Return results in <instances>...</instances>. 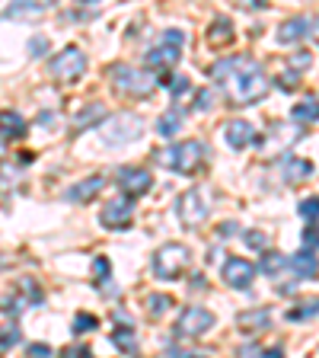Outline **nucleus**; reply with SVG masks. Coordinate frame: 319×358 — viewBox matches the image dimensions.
<instances>
[{"instance_id": "obj_1", "label": "nucleus", "mask_w": 319, "mask_h": 358, "mask_svg": "<svg viewBox=\"0 0 319 358\" xmlns=\"http://www.w3.org/2000/svg\"><path fill=\"white\" fill-rule=\"evenodd\" d=\"M211 77L227 90L233 106H253L259 99H265L268 93V77L262 74L259 61L237 55V58H223L211 67Z\"/></svg>"}, {"instance_id": "obj_2", "label": "nucleus", "mask_w": 319, "mask_h": 358, "mask_svg": "<svg viewBox=\"0 0 319 358\" xmlns=\"http://www.w3.org/2000/svg\"><path fill=\"white\" fill-rule=\"evenodd\" d=\"M192 262V250L186 243H166L154 253V275L160 282H176Z\"/></svg>"}, {"instance_id": "obj_3", "label": "nucleus", "mask_w": 319, "mask_h": 358, "mask_svg": "<svg viewBox=\"0 0 319 358\" xmlns=\"http://www.w3.org/2000/svg\"><path fill=\"white\" fill-rule=\"evenodd\" d=\"M156 160L163 166H170V170L192 176V173L205 164V144L201 141H179V144H172V148H166L163 154H156Z\"/></svg>"}, {"instance_id": "obj_4", "label": "nucleus", "mask_w": 319, "mask_h": 358, "mask_svg": "<svg viewBox=\"0 0 319 358\" xmlns=\"http://www.w3.org/2000/svg\"><path fill=\"white\" fill-rule=\"evenodd\" d=\"M109 77H112V83H115V90L128 93V96H150L156 87V80L147 71H138V67H131V64H115L109 71Z\"/></svg>"}, {"instance_id": "obj_5", "label": "nucleus", "mask_w": 319, "mask_h": 358, "mask_svg": "<svg viewBox=\"0 0 319 358\" xmlns=\"http://www.w3.org/2000/svg\"><path fill=\"white\" fill-rule=\"evenodd\" d=\"M48 71H52L58 80L74 83V80H80L83 71H87V55H83L77 45H71V48L58 52L52 61H48Z\"/></svg>"}, {"instance_id": "obj_6", "label": "nucleus", "mask_w": 319, "mask_h": 358, "mask_svg": "<svg viewBox=\"0 0 319 358\" xmlns=\"http://www.w3.org/2000/svg\"><path fill=\"white\" fill-rule=\"evenodd\" d=\"M141 131H144L141 115H134V112H119V115L105 125L103 138L109 144H115V148H121V144H131L134 138H141Z\"/></svg>"}, {"instance_id": "obj_7", "label": "nucleus", "mask_w": 319, "mask_h": 358, "mask_svg": "<svg viewBox=\"0 0 319 358\" xmlns=\"http://www.w3.org/2000/svg\"><path fill=\"white\" fill-rule=\"evenodd\" d=\"M214 327V313L205 310V307H188V310L179 313L176 320V336L179 339H188V336H201L205 329Z\"/></svg>"}, {"instance_id": "obj_8", "label": "nucleus", "mask_w": 319, "mask_h": 358, "mask_svg": "<svg viewBox=\"0 0 319 358\" xmlns=\"http://www.w3.org/2000/svg\"><path fill=\"white\" fill-rule=\"evenodd\" d=\"M208 215H211V208L205 205L198 189H188V192L179 195V217H182L186 227H198L201 221H208Z\"/></svg>"}, {"instance_id": "obj_9", "label": "nucleus", "mask_w": 319, "mask_h": 358, "mask_svg": "<svg viewBox=\"0 0 319 358\" xmlns=\"http://www.w3.org/2000/svg\"><path fill=\"white\" fill-rule=\"evenodd\" d=\"M131 217H134L131 199H115L99 211V221H103V227H109V231H125V227H131Z\"/></svg>"}, {"instance_id": "obj_10", "label": "nucleus", "mask_w": 319, "mask_h": 358, "mask_svg": "<svg viewBox=\"0 0 319 358\" xmlns=\"http://www.w3.org/2000/svg\"><path fill=\"white\" fill-rule=\"evenodd\" d=\"M223 285H230V288H249L255 278V266L249 259H243V256H230V259L223 262Z\"/></svg>"}, {"instance_id": "obj_11", "label": "nucleus", "mask_w": 319, "mask_h": 358, "mask_svg": "<svg viewBox=\"0 0 319 358\" xmlns=\"http://www.w3.org/2000/svg\"><path fill=\"white\" fill-rule=\"evenodd\" d=\"M119 189L125 192V199H138V195H147L150 192V173L147 170H141V166H125V170H119Z\"/></svg>"}, {"instance_id": "obj_12", "label": "nucleus", "mask_w": 319, "mask_h": 358, "mask_svg": "<svg viewBox=\"0 0 319 358\" xmlns=\"http://www.w3.org/2000/svg\"><path fill=\"white\" fill-rule=\"evenodd\" d=\"M223 138H227V144H230L233 150L253 148L255 144V128L249 125V122H243V119H233V122L223 125Z\"/></svg>"}, {"instance_id": "obj_13", "label": "nucleus", "mask_w": 319, "mask_h": 358, "mask_svg": "<svg viewBox=\"0 0 319 358\" xmlns=\"http://www.w3.org/2000/svg\"><path fill=\"white\" fill-rule=\"evenodd\" d=\"M179 58H182V52H179L176 45H166V42H160L156 48H150L147 52V67H156L160 74H170V67H176L179 64Z\"/></svg>"}, {"instance_id": "obj_14", "label": "nucleus", "mask_w": 319, "mask_h": 358, "mask_svg": "<svg viewBox=\"0 0 319 358\" xmlns=\"http://www.w3.org/2000/svg\"><path fill=\"white\" fill-rule=\"evenodd\" d=\"M103 186H105V179L103 176H89V179H80L77 186H71L64 192V199L67 201H89V199H96L99 192H103Z\"/></svg>"}, {"instance_id": "obj_15", "label": "nucleus", "mask_w": 319, "mask_h": 358, "mask_svg": "<svg viewBox=\"0 0 319 358\" xmlns=\"http://www.w3.org/2000/svg\"><path fill=\"white\" fill-rule=\"evenodd\" d=\"M237 327L243 329V333H259V329H268L272 327V313L265 310V307H255V310H243L237 317Z\"/></svg>"}, {"instance_id": "obj_16", "label": "nucleus", "mask_w": 319, "mask_h": 358, "mask_svg": "<svg viewBox=\"0 0 319 358\" xmlns=\"http://www.w3.org/2000/svg\"><path fill=\"white\" fill-rule=\"evenodd\" d=\"M288 272L294 278H313L319 272V259L304 250V253H297V256H290L288 259Z\"/></svg>"}, {"instance_id": "obj_17", "label": "nucleus", "mask_w": 319, "mask_h": 358, "mask_svg": "<svg viewBox=\"0 0 319 358\" xmlns=\"http://www.w3.org/2000/svg\"><path fill=\"white\" fill-rule=\"evenodd\" d=\"M310 36V20H304V16H297V20H288L278 29V42L281 45H290V42H300V38Z\"/></svg>"}, {"instance_id": "obj_18", "label": "nucleus", "mask_w": 319, "mask_h": 358, "mask_svg": "<svg viewBox=\"0 0 319 358\" xmlns=\"http://www.w3.org/2000/svg\"><path fill=\"white\" fill-rule=\"evenodd\" d=\"M290 323H306L313 320V317H319V298H306V301H297V304L290 307L288 313H284Z\"/></svg>"}, {"instance_id": "obj_19", "label": "nucleus", "mask_w": 319, "mask_h": 358, "mask_svg": "<svg viewBox=\"0 0 319 358\" xmlns=\"http://www.w3.org/2000/svg\"><path fill=\"white\" fill-rule=\"evenodd\" d=\"M0 134H7V138H22L26 134V122H22L20 112H13V109L0 112Z\"/></svg>"}, {"instance_id": "obj_20", "label": "nucleus", "mask_w": 319, "mask_h": 358, "mask_svg": "<svg viewBox=\"0 0 319 358\" xmlns=\"http://www.w3.org/2000/svg\"><path fill=\"white\" fill-rule=\"evenodd\" d=\"M112 343H115L119 352H125V355H138V336H134L131 327H115L112 329Z\"/></svg>"}, {"instance_id": "obj_21", "label": "nucleus", "mask_w": 319, "mask_h": 358, "mask_svg": "<svg viewBox=\"0 0 319 358\" xmlns=\"http://www.w3.org/2000/svg\"><path fill=\"white\" fill-rule=\"evenodd\" d=\"M281 170H284V179H288V182H300V179H306L313 173V164H306V160H297V157H294V160H290V157H284V160H281Z\"/></svg>"}, {"instance_id": "obj_22", "label": "nucleus", "mask_w": 319, "mask_h": 358, "mask_svg": "<svg viewBox=\"0 0 319 358\" xmlns=\"http://www.w3.org/2000/svg\"><path fill=\"white\" fill-rule=\"evenodd\" d=\"M211 42L214 45H227V42H233L237 38V32H233V22L227 20V16H217L214 22H211Z\"/></svg>"}, {"instance_id": "obj_23", "label": "nucleus", "mask_w": 319, "mask_h": 358, "mask_svg": "<svg viewBox=\"0 0 319 358\" xmlns=\"http://www.w3.org/2000/svg\"><path fill=\"white\" fill-rule=\"evenodd\" d=\"M259 268L265 272V275H272V278H281L284 272H288V256L265 253V256H262V262H259ZM288 275H290V272H288Z\"/></svg>"}, {"instance_id": "obj_24", "label": "nucleus", "mask_w": 319, "mask_h": 358, "mask_svg": "<svg viewBox=\"0 0 319 358\" xmlns=\"http://www.w3.org/2000/svg\"><path fill=\"white\" fill-rule=\"evenodd\" d=\"M179 128H182V109H170L163 119L156 122V134H163V138H172Z\"/></svg>"}, {"instance_id": "obj_25", "label": "nucleus", "mask_w": 319, "mask_h": 358, "mask_svg": "<svg viewBox=\"0 0 319 358\" xmlns=\"http://www.w3.org/2000/svg\"><path fill=\"white\" fill-rule=\"evenodd\" d=\"M16 298H22L26 304H42L45 294H42V288H38L32 278H22V282L16 285Z\"/></svg>"}, {"instance_id": "obj_26", "label": "nucleus", "mask_w": 319, "mask_h": 358, "mask_svg": "<svg viewBox=\"0 0 319 358\" xmlns=\"http://www.w3.org/2000/svg\"><path fill=\"white\" fill-rule=\"evenodd\" d=\"M103 115H105V106L103 103H93V106H87V109H80V115L74 119V128L80 131V128H87V125H96Z\"/></svg>"}, {"instance_id": "obj_27", "label": "nucleus", "mask_w": 319, "mask_h": 358, "mask_svg": "<svg viewBox=\"0 0 319 358\" xmlns=\"http://www.w3.org/2000/svg\"><path fill=\"white\" fill-rule=\"evenodd\" d=\"M290 119L297 122H319V99H304L300 106L290 109Z\"/></svg>"}, {"instance_id": "obj_28", "label": "nucleus", "mask_w": 319, "mask_h": 358, "mask_svg": "<svg viewBox=\"0 0 319 358\" xmlns=\"http://www.w3.org/2000/svg\"><path fill=\"white\" fill-rule=\"evenodd\" d=\"M20 339H22V333L16 323H7V327L0 329V349H13V345H20Z\"/></svg>"}, {"instance_id": "obj_29", "label": "nucleus", "mask_w": 319, "mask_h": 358, "mask_svg": "<svg viewBox=\"0 0 319 358\" xmlns=\"http://www.w3.org/2000/svg\"><path fill=\"white\" fill-rule=\"evenodd\" d=\"M170 307H172V298H170V294H150V298H147L150 317H160V313H166Z\"/></svg>"}, {"instance_id": "obj_30", "label": "nucleus", "mask_w": 319, "mask_h": 358, "mask_svg": "<svg viewBox=\"0 0 319 358\" xmlns=\"http://www.w3.org/2000/svg\"><path fill=\"white\" fill-rule=\"evenodd\" d=\"M300 217L304 221H319V195H310V199L300 201Z\"/></svg>"}, {"instance_id": "obj_31", "label": "nucleus", "mask_w": 319, "mask_h": 358, "mask_svg": "<svg viewBox=\"0 0 319 358\" xmlns=\"http://www.w3.org/2000/svg\"><path fill=\"white\" fill-rule=\"evenodd\" d=\"M99 327V320L93 317V313H80L74 320V333H93V329Z\"/></svg>"}, {"instance_id": "obj_32", "label": "nucleus", "mask_w": 319, "mask_h": 358, "mask_svg": "<svg viewBox=\"0 0 319 358\" xmlns=\"http://www.w3.org/2000/svg\"><path fill=\"white\" fill-rule=\"evenodd\" d=\"M61 358H93V349L83 345V343H77V345H67V349L61 352Z\"/></svg>"}, {"instance_id": "obj_33", "label": "nucleus", "mask_w": 319, "mask_h": 358, "mask_svg": "<svg viewBox=\"0 0 319 358\" xmlns=\"http://www.w3.org/2000/svg\"><path fill=\"white\" fill-rule=\"evenodd\" d=\"M188 87H192V83H188V77H172V80H170V93H172V99H179Z\"/></svg>"}, {"instance_id": "obj_34", "label": "nucleus", "mask_w": 319, "mask_h": 358, "mask_svg": "<svg viewBox=\"0 0 319 358\" xmlns=\"http://www.w3.org/2000/svg\"><path fill=\"white\" fill-rule=\"evenodd\" d=\"M42 3H20V7H10L7 16H22V13H42Z\"/></svg>"}, {"instance_id": "obj_35", "label": "nucleus", "mask_w": 319, "mask_h": 358, "mask_svg": "<svg viewBox=\"0 0 319 358\" xmlns=\"http://www.w3.org/2000/svg\"><path fill=\"white\" fill-rule=\"evenodd\" d=\"M211 103H214V90H201L198 99H195V109L205 112V109H211Z\"/></svg>"}, {"instance_id": "obj_36", "label": "nucleus", "mask_w": 319, "mask_h": 358, "mask_svg": "<svg viewBox=\"0 0 319 358\" xmlns=\"http://www.w3.org/2000/svg\"><path fill=\"white\" fill-rule=\"evenodd\" d=\"M304 246H306V253H313V250L319 246V231L316 227H306L304 231Z\"/></svg>"}, {"instance_id": "obj_37", "label": "nucleus", "mask_w": 319, "mask_h": 358, "mask_svg": "<svg viewBox=\"0 0 319 358\" xmlns=\"http://www.w3.org/2000/svg\"><path fill=\"white\" fill-rule=\"evenodd\" d=\"M297 71H294V74H290V71H288V74H281V77H278V87H281V90H294V87H297Z\"/></svg>"}, {"instance_id": "obj_38", "label": "nucleus", "mask_w": 319, "mask_h": 358, "mask_svg": "<svg viewBox=\"0 0 319 358\" xmlns=\"http://www.w3.org/2000/svg\"><path fill=\"white\" fill-rule=\"evenodd\" d=\"M246 243L253 246V250H262V246H265V237H262L259 231H246Z\"/></svg>"}, {"instance_id": "obj_39", "label": "nucleus", "mask_w": 319, "mask_h": 358, "mask_svg": "<svg viewBox=\"0 0 319 358\" xmlns=\"http://www.w3.org/2000/svg\"><path fill=\"white\" fill-rule=\"evenodd\" d=\"M93 268H96V275H99V278H105V275H109V259H105V256H96Z\"/></svg>"}, {"instance_id": "obj_40", "label": "nucleus", "mask_w": 319, "mask_h": 358, "mask_svg": "<svg viewBox=\"0 0 319 358\" xmlns=\"http://www.w3.org/2000/svg\"><path fill=\"white\" fill-rule=\"evenodd\" d=\"M239 358H262V349L249 343V345H243V349H239Z\"/></svg>"}, {"instance_id": "obj_41", "label": "nucleus", "mask_w": 319, "mask_h": 358, "mask_svg": "<svg viewBox=\"0 0 319 358\" xmlns=\"http://www.w3.org/2000/svg\"><path fill=\"white\" fill-rule=\"evenodd\" d=\"M45 48H48V38H32V42H29V52L36 55V58L45 52Z\"/></svg>"}, {"instance_id": "obj_42", "label": "nucleus", "mask_w": 319, "mask_h": 358, "mask_svg": "<svg viewBox=\"0 0 319 358\" xmlns=\"http://www.w3.org/2000/svg\"><path fill=\"white\" fill-rule=\"evenodd\" d=\"M48 355H52L48 345H29V358H48Z\"/></svg>"}, {"instance_id": "obj_43", "label": "nucleus", "mask_w": 319, "mask_h": 358, "mask_svg": "<svg viewBox=\"0 0 319 358\" xmlns=\"http://www.w3.org/2000/svg\"><path fill=\"white\" fill-rule=\"evenodd\" d=\"M237 231H239L237 224H233V221H227V224H223V227H221V237H233V234H237Z\"/></svg>"}, {"instance_id": "obj_44", "label": "nucleus", "mask_w": 319, "mask_h": 358, "mask_svg": "<svg viewBox=\"0 0 319 358\" xmlns=\"http://www.w3.org/2000/svg\"><path fill=\"white\" fill-rule=\"evenodd\" d=\"M294 61H297V67H306L310 64V52H297V58ZM294 61H290V64H294Z\"/></svg>"}, {"instance_id": "obj_45", "label": "nucleus", "mask_w": 319, "mask_h": 358, "mask_svg": "<svg viewBox=\"0 0 319 358\" xmlns=\"http://www.w3.org/2000/svg\"><path fill=\"white\" fill-rule=\"evenodd\" d=\"M262 358H284V352L275 345V349H272V352H262Z\"/></svg>"}, {"instance_id": "obj_46", "label": "nucleus", "mask_w": 319, "mask_h": 358, "mask_svg": "<svg viewBox=\"0 0 319 358\" xmlns=\"http://www.w3.org/2000/svg\"><path fill=\"white\" fill-rule=\"evenodd\" d=\"M0 157H3V144H0Z\"/></svg>"}]
</instances>
